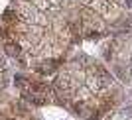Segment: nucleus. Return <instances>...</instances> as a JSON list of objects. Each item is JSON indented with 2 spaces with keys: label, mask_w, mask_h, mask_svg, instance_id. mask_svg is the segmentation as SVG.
Masks as SVG:
<instances>
[{
  "label": "nucleus",
  "mask_w": 132,
  "mask_h": 120,
  "mask_svg": "<svg viewBox=\"0 0 132 120\" xmlns=\"http://www.w3.org/2000/svg\"><path fill=\"white\" fill-rule=\"evenodd\" d=\"M122 0H14L12 36L30 59H57L77 39L106 32Z\"/></svg>",
  "instance_id": "1"
},
{
  "label": "nucleus",
  "mask_w": 132,
  "mask_h": 120,
  "mask_svg": "<svg viewBox=\"0 0 132 120\" xmlns=\"http://www.w3.org/2000/svg\"><path fill=\"white\" fill-rule=\"evenodd\" d=\"M55 93L77 114L99 116L112 106L116 95L114 79L95 61H71L55 77Z\"/></svg>",
  "instance_id": "2"
},
{
  "label": "nucleus",
  "mask_w": 132,
  "mask_h": 120,
  "mask_svg": "<svg viewBox=\"0 0 132 120\" xmlns=\"http://www.w3.org/2000/svg\"><path fill=\"white\" fill-rule=\"evenodd\" d=\"M109 59L114 63L118 73L132 83V36L116 39L112 44V49L109 51Z\"/></svg>",
  "instance_id": "3"
},
{
  "label": "nucleus",
  "mask_w": 132,
  "mask_h": 120,
  "mask_svg": "<svg viewBox=\"0 0 132 120\" xmlns=\"http://www.w3.org/2000/svg\"><path fill=\"white\" fill-rule=\"evenodd\" d=\"M2 79H4V65H2V61H0V85H2Z\"/></svg>",
  "instance_id": "4"
},
{
  "label": "nucleus",
  "mask_w": 132,
  "mask_h": 120,
  "mask_svg": "<svg viewBox=\"0 0 132 120\" xmlns=\"http://www.w3.org/2000/svg\"><path fill=\"white\" fill-rule=\"evenodd\" d=\"M0 120H10V118H0Z\"/></svg>",
  "instance_id": "5"
}]
</instances>
